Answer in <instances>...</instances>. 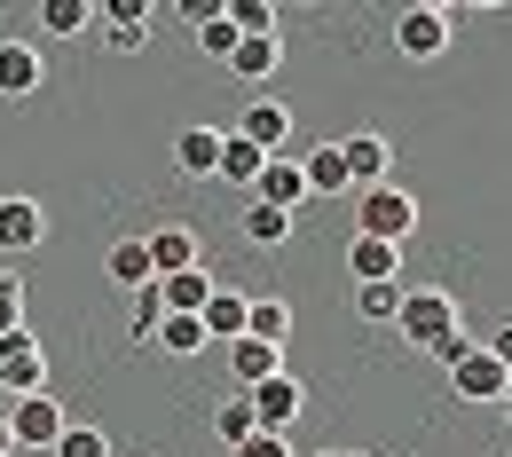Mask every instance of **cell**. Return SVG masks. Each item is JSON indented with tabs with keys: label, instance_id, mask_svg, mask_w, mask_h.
Listing matches in <instances>:
<instances>
[{
	"label": "cell",
	"instance_id": "11",
	"mask_svg": "<svg viewBox=\"0 0 512 457\" xmlns=\"http://www.w3.org/2000/svg\"><path fill=\"white\" fill-rule=\"evenodd\" d=\"M253 205H276V213H292L300 221V205H308V182H300V158H268L253 182Z\"/></svg>",
	"mask_w": 512,
	"mask_h": 457
},
{
	"label": "cell",
	"instance_id": "26",
	"mask_svg": "<svg viewBox=\"0 0 512 457\" xmlns=\"http://www.w3.org/2000/svg\"><path fill=\"white\" fill-rule=\"evenodd\" d=\"M347 300H355V316H363V324H394V308H402V284H355Z\"/></svg>",
	"mask_w": 512,
	"mask_h": 457
},
{
	"label": "cell",
	"instance_id": "37",
	"mask_svg": "<svg viewBox=\"0 0 512 457\" xmlns=\"http://www.w3.org/2000/svg\"><path fill=\"white\" fill-rule=\"evenodd\" d=\"M174 16L197 32V24H213V16H221V0H174Z\"/></svg>",
	"mask_w": 512,
	"mask_h": 457
},
{
	"label": "cell",
	"instance_id": "41",
	"mask_svg": "<svg viewBox=\"0 0 512 457\" xmlns=\"http://www.w3.org/2000/svg\"><path fill=\"white\" fill-rule=\"evenodd\" d=\"M457 8H505V0H457Z\"/></svg>",
	"mask_w": 512,
	"mask_h": 457
},
{
	"label": "cell",
	"instance_id": "8",
	"mask_svg": "<svg viewBox=\"0 0 512 457\" xmlns=\"http://www.w3.org/2000/svg\"><path fill=\"white\" fill-rule=\"evenodd\" d=\"M245 410H253V426H260V434H284V426L300 418V379H292V371H276V379L245 387Z\"/></svg>",
	"mask_w": 512,
	"mask_h": 457
},
{
	"label": "cell",
	"instance_id": "1",
	"mask_svg": "<svg viewBox=\"0 0 512 457\" xmlns=\"http://www.w3.org/2000/svg\"><path fill=\"white\" fill-rule=\"evenodd\" d=\"M394 331L418 347V355H434L449 331H465L457 324V300L449 292H434V284H402V308H394Z\"/></svg>",
	"mask_w": 512,
	"mask_h": 457
},
{
	"label": "cell",
	"instance_id": "27",
	"mask_svg": "<svg viewBox=\"0 0 512 457\" xmlns=\"http://www.w3.org/2000/svg\"><path fill=\"white\" fill-rule=\"evenodd\" d=\"M213 434L237 450V442H253L260 426H253V410H245V394H229V402H213Z\"/></svg>",
	"mask_w": 512,
	"mask_h": 457
},
{
	"label": "cell",
	"instance_id": "29",
	"mask_svg": "<svg viewBox=\"0 0 512 457\" xmlns=\"http://www.w3.org/2000/svg\"><path fill=\"white\" fill-rule=\"evenodd\" d=\"M40 24H48L56 40H71V32H87V24H95V8H87V0H40Z\"/></svg>",
	"mask_w": 512,
	"mask_h": 457
},
{
	"label": "cell",
	"instance_id": "2",
	"mask_svg": "<svg viewBox=\"0 0 512 457\" xmlns=\"http://www.w3.org/2000/svg\"><path fill=\"white\" fill-rule=\"evenodd\" d=\"M0 426H8V442L16 450H56V434H64V402H56V387L48 394H16V402H0Z\"/></svg>",
	"mask_w": 512,
	"mask_h": 457
},
{
	"label": "cell",
	"instance_id": "18",
	"mask_svg": "<svg viewBox=\"0 0 512 457\" xmlns=\"http://www.w3.org/2000/svg\"><path fill=\"white\" fill-rule=\"evenodd\" d=\"M174 166H182L190 182H213V166H221V127H182V142H174Z\"/></svg>",
	"mask_w": 512,
	"mask_h": 457
},
{
	"label": "cell",
	"instance_id": "38",
	"mask_svg": "<svg viewBox=\"0 0 512 457\" xmlns=\"http://www.w3.org/2000/svg\"><path fill=\"white\" fill-rule=\"evenodd\" d=\"M489 355H497V363L512 371V324H497V339H489Z\"/></svg>",
	"mask_w": 512,
	"mask_h": 457
},
{
	"label": "cell",
	"instance_id": "42",
	"mask_svg": "<svg viewBox=\"0 0 512 457\" xmlns=\"http://www.w3.org/2000/svg\"><path fill=\"white\" fill-rule=\"evenodd\" d=\"M0 457H16V442H8V426H0Z\"/></svg>",
	"mask_w": 512,
	"mask_h": 457
},
{
	"label": "cell",
	"instance_id": "7",
	"mask_svg": "<svg viewBox=\"0 0 512 457\" xmlns=\"http://www.w3.org/2000/svg\"><path fill=\"white\" fill-rule=\"evenodd\" d=\"M237 142H253V150H268V158H284V150H292V111H284V103H276V95H253V103H245V119H237Z\"/></svg>",
	"mask_w": 512,
	"mask_h": 457
},
{
	"label": "cell",
	"instance_id": "10",
	"mask_svg": "<svg viewBox=\"0 0 512 457\" xmlns=\"http://www.w3.org/2000/svg\"><path fill=\"white\" fill-rule=\"evenodd\" d=\"M394 48L410 56V64H434L449 48V16H434V8H402V24H394Z\"/></svg>",
	"mask_w": 512,
	"mask_h": 457
},
{
	"label": "cell",
	"instance_id": "5",
	"mask_svg": "<svg viewBox=\"0 0 512 457\" xmlns=\"http://www.w3.org/2000/svg\"><path fill=\"white\" fill-rule=\"evenodd\" d=\"M505 387H512V371L489 355V347H481V339H473V347L449 363V394H457V402H497Z\"/></svg>",
	"mask_w": 512,
	"mask_h": 457
},
{
	"label": "cell",
	"instance_id": "3",
	"mask_svg": "<svg viewBox=\"0 0 512 457\" xmlns=\"http://www.w3.org/2000/svg\"><path fill=\"white\" fill-rule=\"evenodd\" d=\"M418 229V197L394 190V182H379V190L355 197V237H379V245H402Z\"/></svg>",
	"mask_w": 512,
	"mask_h": 457
},
{
	"label": "cell",
	"instance_id": "28",
	"mask_svg": "<svg viewBox=\"0 0 512 457\" xmlns=\"http://www.w3.org/2000/svg\"><path fill=\"white\" fill-rule=\"evenodd\" d=\"M245 237H253V245H268V253H276V245L292 237V213H276V205H245Z\"/></svg>",
	"mask_w": 512,
	"mask_h": 457
},
{
	"label": "cell",
	"instance_id": "30",
	"mask_svg": "<svg viewBox=\"0 0 512 457\" xmlns=\"http://www.w3.org/2000/svg\"><path fill=\"white\" fill-rule=\"evenodd\" d=\"M48 457H111V442H103L95 426H64V434H56V450H48Z\"/></svg>",
	"mask_w": 512,
	"mask_h": 457
},
{
	"label": "cell",
	"instance_id": "24",
	"mask_svg": "<svg viewBox=\"0 0 512 457\" xmlns=\"http://www.w3.org/2000/svg\"><path fill=\"white\" fill-rule=\"evenodd\" d=\"M221 16L237 24V40H276V0H221Z\"/></svg>",
	"mask_w": 512,
	"mask_h": 457
},
{
	"label": "cell",
	"instance_id": "35",
	"mask_svg": "<svg viewBox=\"0 0 512 457\" xmlns=\"http://www.w3.org/2000/svg\"><path fill=\"white\" fill-rule=\"evenodd\" d=\"M103 40H111V56H142L150 48V24H103Z\"/></svg>",
	"mask_w": 512,
	"mask_h": 457
},
{
	"label": "cell",
	"instance_id": "34",
	"mask_svg": "<svg viewBox=\"0 0 512 457\" xmlns=\"http://www.w3.org/2000/svg\"><path fill=\"white\" fill-rule=\"evenodd\" d=\"M8 331H24V284L16 276H0V339Z\"/></svg>",
	"mask_w": 512,
	"mask_h": 457
},
{
	"label": "cell",
	"instance_id": "39",
	"mask_svg": "<svg viewBox=\"0 0 512 457\" xmlns=\"http://www.w3.org/2000/svg\"><path fill=\"white\" fill-rule=\"evenodd\" d=\"M410 8H434V16H457V0H410Z\"/></svg>",
	"mask_w": 512,
	"mask_h": 457
},
{
	"label": "cell",
	"instance_id": "31",
	"mask_svg": "<svg viewBox=\"0 0 512 457\" xmlns=\"http://www.w3.org/2000/svg\"><path fill=\"white\" fill-rule=\"evenodd\" d=\"M197 48H205L213 64H229V56H237V24H229V16H213V24H197Z\"/></svg>",
	"mask_w": 512,
	"mask_h": 457
},
{
	"label": "cell",
	"instance_id": "36",
	"mask_svg": "<svg viewBox=\"0 0 512 457\" xmlns=\"http://www.w3.org/2000/svg\"><path fill=\"white\" fill-rule=\"evenodd\" d=\"M229 457H292V442L284 434H253V442H237Z\"/></svg>",
	"mask_w": 512,
	"mask_h": 457
},
{
	"label": "cell",
	"instance_id": "12",
	"mask_svg": "<svg viewBox=\"0 0 512 457\" xmlns=\"http://www.w3.org/2000/svg\"><path fill=\"white\" fill-rule=\"evenodd\" d=\"M347 276H355V284H402V245L355 237V245H347Z\"/></svg>",
	"mask_w": 512,
	"mask_h": 457
},
{
	"label": "cell",
	"instance_id": "20",
	"mask_svg": "<svg viewBox=\"0 0 512 457\" xmlns=\"http://www.w3.org/2000/svg\"><path fill=\"white\" fill-rule=\"evenodd\" d=\"M260 166H268V150H253V142H237V134L221 127V166H213V182H229V190H253Z\"/></svg>",
	"mask_w": 512,
	"mask_h": 457
},
{
	"label": "cell",
	"instance_id": "22",
	"mask_svg": "<svg viewBox=\"0 0 512 457\" xmlns=\"http://www.w3.org/2000/svg\"><path fill=\"white\" fill-rule=\"evenodd\" d=\"M276 64H284V48H276V40H237V56H229L237 87H268V79H276Z\"/></svg>",
	"mask_w": 512,
	"mask_h": 457
},
{
	"label": "cell",
	"instance_id": "9",
	"mask_svg": "<svg viewBox=\"0 0 512 457\" xmlns=\"http://www.w3.org/2000/svg\"><path fill=\"white\" fill-rule=\"evenodd\" d=\"M40 245H48L40 197H0V253H40Z\"/></svg>",
	"mask_w": 512,
	"mask_h": 457
},
{
	"label": "cell",
	"instance_id": "13",
	"mask_svg": "<svg viewBox=\"0 0 512 457\" xmlns=\"http://www.w3.org/2000/svg\"><path fill=\"white\" fill-rule=\"evenodd\" d=\"M245 308H253V292H229V284H213V300L197 308V324H205V339H245Z\"/></svg>",
	"mask_w": 512,
	"mask_h": 457
},
{
	"label": "cell",
	"instance_id": "4",
	"mask_svg": "<svg viewBox=\"0 0 512 457\" xmlns=\"http://www.w3.org/2000/svg\"><path fill=\"white\" fill-rule=\"evenodd\" d=\"M48 355H40V339L32 331H8L0 339V402H16V394H48Z\"/></svg>",
	"mask_w": 512,
	"mask_h": 457
},
{
	"label": "cell",
	"instance_id": "6",
	"mask_svg": "<svg viewBox=\"0 0 512 457\" xmlns=\"http://www.w3.org/2000/svg\"><path fill=\"white\" fill-rule=\"evenodd\" d=\"M339 166H347V190H379V182H386V166H394V142H386L379 127L339 134Z\"/></svg>",
	"mask_w": 512,
	"mask_h": 457
},
{
	"label": "cell",
	"instance_id": "19",
	"mask_svg": "<svg viewBox=\"0 0 512 457\" xmlns=\"http://www.w3.org/2000/svg\"><path fill=\"white\" fill-rule=\"evenodd\" d=\"M103 276H111L119 292H142V284H158V268H150V245H142V237H119V245H111V261H103Z\"/></svg>",
	"mask_w": 512,
	"mask_h": 457
},
{
	"label": "cell",
	"instance_id": "21",
	"mask_svg": "<svg viewBox=\"0 0 512 457\" xmlns=\"http://www.w3.org/2000/svg\"><path fill=\"white\" fill-rule=\"evenodd\" d=\"M142 245H150V268H158V276H182V268H197V237H190V229H150Z\"/></svg>",
	"mask_w": 512,
	"mask_h": 457
},
{
	"label": "cell",
	"instance_id": "43",
	"mask_svg": "<svg viewBox=\"0 0 512 457\" xmlns=\"http://www.w3.org/2000/svg\"><path fill=\"white\" fill-rule=\"evenodd\" d=\"M323 457H363V450H323Z\"/></svg>",
	"mask_w": 512,
	"mask_h": 457
},
{
	"label": "cell",
	"instance_id": "17",
	"mask_svg": "<svg viewBox=\"0 0 512 457\" xmlns=\"http://www.w3.org/2000/svg\"><path fill=\"white\" fill-rule=\"evenodd\" d=\"M229 371H237V394H245V387H260V379L284 371V347H268V339H229Z\"/></svg>",
	"mask_w": 512,
	"mask_h": 457
},
{
	"label": "cell",
	"instance_id": "32",
	"mask_svg": "<svg viewBox=\"0 0 512 457\" xmlns=\"http://www.w3.org/2000/svg\"><path fill=\"white\" fill-rule=\"evenodd\" d=\"M95 24H150V0H87Z\"/></svg>",
	"mask_w": 512,
	"mask_h": 457
},
{
	"label": "cell",
	"instance_id": "23",
	"mask_svg": "<svg viewBox=\"0 0 512 457\" xmlns=\"http://www.w3.org/2000/svg\"><path fill=\"white\" fill-rule=\"evenodd\" d=\"M150 347H166V355H182V363H190V355H205L213 339H205V324H197V316H166V324L150 331Z\"/></svg>",
	"mask_w": 512,
	"mask_h": 457
},
{
	"label": "cell",
	"instance_id": "40",
	"mask_svg": "<svg viewBox=\"0 0 512 457\" xmlns=\"http://www.w3.org/2000/svg\"><path fill=\"white\" fill-rule=\"evenodd\" d=\"M497 410H505V426H512V387H505V394H497Z\"/></svg>",
	"mask_w": 512,
	"mask_h": 457
},
{
	"label": "cell",
	"instance_id": "16",
	"mask_svg": "<svg viewBox=\"0 0 512 457\" xmlns=\"http://www.w3.org/2000/svg\"><path fill=\"white\" fill-rule=\"evenodd\" d=\"M150 292H158V308H166V316H197V308L213 300V276H205V268H182V276H158Z\"/></svg>",
	"mask_w": 512,
	"mask_h": 457
},
{
	"label": "cell",
	"instance_id": "25",
	"mask_svg": "<svg viewBox=\"0 0 512 457\" xmlns=\"http://www.w3.org/2000/svg\"><path fill=\"white\" fill-rule=\"evenodd\" d=\"M245 339L284 347V339H292V308H284V300H253V308H245Z\"/></svg>",
	"mask_w": 512,
	"mask_h": 457
},
{
	"label": "cell",
	"instance_id": "14",
	"mask_svg": "<svg viewBox=\"0 0 512 457\" xmlns=\"http://www.w3.org/2000/svg\"><path fill=\"white\" fill-rule=\"evenodd\" d=\"M40 87V48L32 40H0V103H24Z\"/></svg>",
	"mask_w": 512,
	"mask_h": 457
},
{
	"label": "cell",
	"instance_id": "33",
	"mask_svg": "<svg viewBox=\"0 0 512 457\" xmlns=\"http://www.w3.org/2000/svg\"><path fill=\"white\" fill-rule=\"evenodd\" d=\"M158 324H166V308H158V292L142 284V292H134V339L150 347V331H158Z\"/></svg>",
	"mask_w": 512,
	"mask_h": 457
},
{
	"label": "cell",
	"instance_id": "15",
	"mask_svg": "<svg viewBox=\"0 0 512 457\" xmlns=\"http://www.w3.org/2000/svg\"><path fill=\"white\" fill-rule=\"evenodd\" d=\"M292 158H300V182H308V197H339V190H347L339 142H308V150H292Z\"/></svg>",
	"mask_w": 512,
	"mask_h": 457
}]
</instances>
